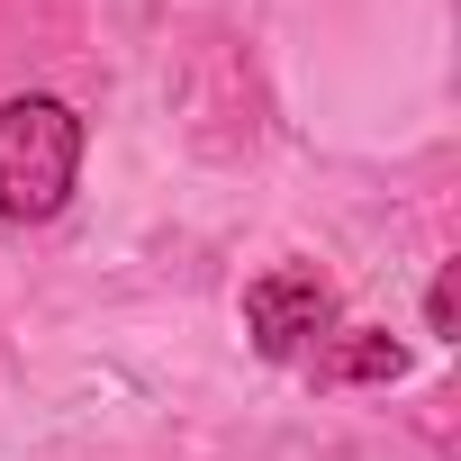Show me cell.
I'll return each instance as SVG.
<instances>
[{
  "instance_id": "6da1fadb",
  "label": "cell",
  "mask_w": 461,
  "mask_h": 461,
  "mask_svg": "<svg viewBox=\"0 0 461 461\" xmlns=\"http://www.w3.org/2000/svg\"><path fill=\"white\" fill-rule=\"evenodd\" d=\"M73 181H82V118L46 91L0 100V217L37 226L73 199Z\"/></svg>"
},
{
  "instance_id": "3957f363",
  "label": "cell",
  "mask_w": 461,
  "mask_h": 461,
  "mask_svg": "<svg viewBox=\"0 0 461 461\" xmlns=\"http://www.w3.org/2000/svg\"><path fill=\"white\" fill-rule=\"evenodd\" d=\"M407 371V353L380 335V326H353L335 353H326V380H398Z\"/></svg>"
},
{
  "instance_id": "7a4b0ae2",
  "label": "cell",
  "mask_w": 461,
  "mask_h": 461,
  "mask_svg": "<svg viewBox=\"0 0 461 461\" xmlns=\"http://www.w3.org/2000/svg\"><path fill=\"white\" fill-rule=\"evenodd\" d=\"M245 326H254V344H263L272 362H299L308 344L335 335V290H326L317 272H263V281L245 290Z\"/></svg>"
}]
</instances>
